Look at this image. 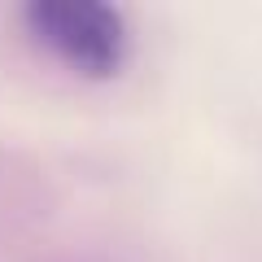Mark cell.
<instances>
[{"label":"cell","mask_w":262,"mask_h":262,"mask_svg":"<svg viewBox=\"0 0 262 262\" xmlns=\"http://www.w3.org/2000/svg\"><path fill=\"white\" fill-rule=\"evenodd\" d=\"M18 22L44 57L88 83L122 75L131 57V22L110 0H31Z\"/></svg>","instance_id":"obj_1"}]
</instances>
